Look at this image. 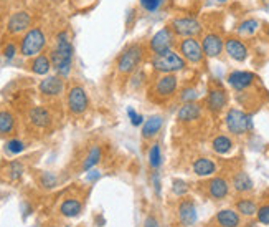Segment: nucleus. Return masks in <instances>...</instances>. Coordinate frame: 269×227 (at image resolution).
Segmentation results:
<instances>
[{
	"label": "nucleus",
	"mask_w": 269,
	"mask_h": 227,
	"mask_svg": "<svg viewBox=\"0 0 269 227\" xmlns=\"http://www.w3.org/2000/svg\"><path fill=\"white\" fill-rule=\"evenodd\" d=\"M151 67L155 73H159V75H163V73H178L185 70L187 62L183 60V56L180 53L170 50V52L163 55H152Z\"/></svg>",
	"instance_id": "4"
},
{
	"label": "nucleus",
	"mask_w": 269,
	"mask_h": 227,
	"mask_svg": "<svg viewBox=\"0 0 269 227\" xmlns=\"http://www.w3.org/2000/svg\"><path fill=\"white\" fill-rule=\"evenodd\" d=\"M99 178V173L98 171H91L89 169V173H88V181H94V179H98Z\"/></svg>",
	"instance_id": "43"
},
{
	"label": "nucleus",
	"mask_w": 269,
	"mask_h": 227,
	"mask_svg": "<svg viewBox=\"0 0 269 227\" xmlns=\"http://www.w3.org/2000/svg\"><path fill=\"white\" fill-rule=\"evenodd\" d=\"M58 184V179L53 173H43L40 176V186L45 189H53Z\"/></svg>",
	"instance_id": "34"
},
{
	"label": "nucleus",
	"mask_w": 269,
	"mask_h": 227,
	"mask_svg": "<svg viewBox=\"0 0 269 227\" xmlns=\"http://www.w3.org/2000/svg\"><path fill=\"white\" fill-rule=\"evenodd\" d=\"M144 227H160V224L157 221L155 216H147L144 221Z\"/></svg>",
	"instance_id": "42"
},
{
	"label": "nucleus",
	"mask_w": 269,
	"mask_h": 227,
	"mask_svg": "<svg viewBox=\"0 0 269 227\" xmlns=\"http://www.w3.org/2000/svg\"><path fill=\"white\" fill-rule=\"evenodd\" d=\"M73 53L74 48L70 42V35L66 30L59 32L56 35V42L53 50L50 52V60H51V67L56 70L59 77H68L71 71V65H73Z\"/></svg>",
	"instance_id": "1"
},
{
	"label": "nucleus",
	"mask_w": 269,
	"mask_h": 227,
	"mask_svg": "<svg viewBox=\"0 0 269 227\" xmlns=\"http://www.w3.org/2000/svg\"><path fill=\"white\" fill-rule=\"evenodd\" d=\"M225 123H226L228 131L235 136H243L253 129L251 115H246L244 111H241V109H238V108L228 109L226 116H225Z\"/></svg>",
	"instance_id": "5"
},
{
	"label": "nucleus",
	"mask_w": 269,
	"mask_h": 227,
	"mask_svg": "<svg viewBox=\"0 0 269 227\" xmlns=\"http://www.w3.org/2000/svg\"><path fill=\"white\" fill-rule=\"evenodd\" d=\"M201 48H203L205 56L216 58V56L221 55L223 48H225V40L221 39V35L210 32L201 39Z\"/></svg>",
	"instance_id": "13"
},
{
	"label": "nucleus",
	"mask_w": 269,
	"mask_h": 227,
	"mask_svg": "<svg viewBox=\"0 0 269 227\" xmlns=\"http://www.w3.org/2000/svg\"><path fill=\"white\" fill-rule=\"evenodd\" d=\"M236 209L240 214L246 216V217H251V216H255L256 212H258V207H256V204L255 201H251V199H240L236 202Z\"/></svg>",
	"instance_id": "30"
},
{
	"label": "nucleus",
	"mask_w": 269,
	"mask_h": 227,
	"mask_svg": "<svg viewBox=\"0 0 269 227\" xmlns=\"http://www.w3.org/2000/svg\"><path fill=\"white\" fill-rule=\"evenodd\" d=\"M225 50H226L228 56L233 58L236 62H244L250 55L248 47H246L238 36H228L225 40Z\"/></svg>",
	"instance_id": "15"
},
{
	"label": "nucleus",
	"mask_w": 269,
	"mask_h": 227,
	"mask_svg": "<svg viewBox=\"0 0 269 227\" xmlns=\"http://www.w3.org/2000/svg\"><path fill=\"white\" fill-rule=\"evenodd\" d=\"M266 35H267V36H269V25H267V27H266Z\"/></svg>",
	"instance_id": "46"
},
{
	"label": "nucleus",
	"mask_w": 269,
	"mask_h": 227,
	"mask_svg": "<svg viewBox=\"0 0 269 227\" xmlns=\"http://www.w3.org/2000/svg\"><path fill=\"white\" fill-rule=\"evenodd\" d=\"M15 129V116L7 111V109H0V136L12 135Z\"/></svg>",
	"instance_id": "25"
},
{
	"label": "nucleus",
	"mask_w": 269,
	"mask_h": 227,
	"mask_svg": "<svg viewBox=\"0 0 269 227\" xmlns=\"http://www.w3.org/2000/svg\"><path fill=\"white\" fill-rule=\"evenodd\" d=\"M144 53H146V47L142 43H131V45L126 47L121 55L117 56L116 67L117 73L122 77H131L132 73H136L139 65L144 60Z\"/></svg>",
	"instance_id": "3"
},
{
	"label": "nucleus",
	"mask_w": 269,
	"mask_h": 227,
	"mask_svg": "<svg viewBox=\"0 0 269 227\" xmlns=\"http://www.w3.org/2000/svg\"><path fill=\"white\" fill-rule=\"evenodd\" d=\"M206 191L212 199L221 201L230 194V182L225 178H221V176H216V178L206 182Z\"/></svg>",
	"instance_id": "16"
},
{
	"label": "nucleus",
	"mask_w": 269,
	"mask_h": 227,
	"mask_svg": "<svg viewBox=\"0 0 269 227\" xmlns=\"http://www.w3.org/2000/svg\"><path fill=\"white\" fill-rule=\"evenodd\" d=\"M47 45V36L40 27H33L25 32L24 39L20 42V53L24 56H35L38 55L43 47Z\"/></svg>",
	"instance_id": "6"
},
{
	"label": "nucleus",
	"mask_w": 269,
	"mask_h": 227,
	"mask_svg": "<svg viewBox=\"0 0 269 227\" xmlns=\"http://www.w3.org/2000/svg\"><path fill=\"white\" fill-rule=\"evenodd\" d=\"M212 148L215 153H218V155H228V153L233 149V141H231V138L226 135H218L212 141Z\"/></svg>",
	"instance_id": "27"
},
{
	"label": "nucleus",
	"mask_w": 269,
	"mask_h": 227,
	"mask_svg": "<svg viewBox=\"0 0 269 227\" xmlns=\"http://www.w3.org/2000/svg\"><path fill=\"white\" fill-rule=\"evenodd\" d=\"M178 219L183 225H193L197 222V207H195V202L192 199H183L178 206Z\"/></svg>",
	"instance_id": "20"
},
{
	"label": "nucleus",
	"mask_w": 269,
	"mask_h": 227,
	"mask_svg": "<svg viewBox=\"0 0 269 227\" xmlns=\"http://www.w3.org/2000/svg\"><path fill=\"white\" fill-rule=\"evenodd\" d=\"M17 55V45L15 43H7V45L4 47V56L7 58V60H12V58Z\"/></svg>",
	"instance_id": "40"
},
{
	"label": "nucleus",
	"mask_w": 269,
	"mask_h": 227,
	"mask_svg": "<svg viewBox=\"0 0 269 227\" xmlns=\"http://www.w3.org/2000/svg\"><path fill=\"white\" fill-rule=\"evenodd\" d=\"M7 173H9V178L12 181H18L22 178V174H24V164L18 163V161H12V163L9 164Z\"/></svg>",
	"instance_id": "33"
},
{
	"label": "nucleus",
	"mask_w": 269,
	"mask_h": 227,
	"mask_svg": "<svg viewBox=\"0 0 269 227\" xmlns=\"http://www.w3.org/2000/svg\"><path fill=\"white\" fill-rule=\"evenodd\" d=\"M256 80H258V77L255 75V73L235 70V71H231L228 75L226 82L236 93H243L246 90H250V88L256 83Z\"/></svg>",
	"instance_id": "11"
},
{
	"label": "nucleus",
	"mask_w": 269,
	"mask_h": 227,
	"mask_svg": "<svg viewBox=\"0 0 269 227\" xmlns=\"http://www.w3.org/2000/svg\"><path fill=\"white\" fill-rule=\"evenodd\" d=\"M197 98H198V91L193 86L183 88V90L180 91V100L183 101V103H192V101H195Z\"/></svg>",
	"instance_id": "36"
},
{
	"label": "nucleus",
	"mask_w": 269,
	"mask_h": 227,
	"mask_svg": "<svg viewBox=\"0 0 269 227\" xmlns=\"http://www.w3.org/2000/svg\"><path fill=\"white\" fill-rule=\"evenodd\" d=\"M216 222H218L221 227H240L241 217L233 209H223L216 214Z\"/></svg>",
	"instance_id": "22"
},
{
	"label": "nucleus",
	"mask_w": 269,
	"mask_h": 227,
	"mask_svg": "<svg viewBox=\"0 0 269 227\" xmlns=\"http://www.w3.org/2000/svg\"><path fill=\"white\" fill-rule=\"evenodd\" d=\"M139 4H140V7H142V9H144L146 12L155 13L157 10L160 9L162 0H139Z\"/></svg>",
	"instance_id": "38"
},
{
	"label": "nucleus",
	"mask_w": 269,
	"mask_h": 227,
	"mask_svg": "<svg viewBox=\"0 0 269 227\" xmlns=\"http://www.w3.org/2000/svg\"><path fill=\"white\" fill-rule=\"evenodd\" d=\"M30 25H32V15L25 10H20L15 12L7 22V32L12 35H18L30 30Z\"/></svg>",
	"instance_id": "14"
},
{
	"label": "nucleus",
	"mask_w": 269,
	"mask_h": 227,
	"mask_svg": "<svg viewBox=\"0 0 269 227\" xmlns=\"http://www.w3.org/2000/svg\"><path fill=\"white\" fill-rule=\"evenodd\" d=\"M169 27L177 36H182V39H197L203 32L201 24L193 17H175L170 20Z\"/></svg>",
	"instance_id": "7"
},
{
	"label": "nucleus",
	"mask_w": 269,
	"mask_h": 227,
	"mask_svg": "<svg viewBox=\"0 0 269 227\" xmlns=\"http://www.w3.org/2000/svg\"><path fill=\"white\" fill-rule=\"evenodd\" d=\"M99 161H101V148H99V146H93V148L89 149V153H88L85 163H83V171L93 169V167L98 164Z\"/></svg>",
	"instance_id": "29"
},
{
	"label": "nucleus",
	"mask_w": 269,
	"mask_h": 227,
	"mask_svg": "<svg viewBox=\"0 0 269 227\" xmlns=\"http://www.w3.org/2000/svg\"><path fill=\"white\" fill-rule=\"evenodd\" d=\"M66 101H68V109L71 115H83L89 106L88 93L85 88L79 85H74L70 88Z\"/></svg>",
	"instance_id": "10"
},
{
	"label": "nucleus",
	"mask_w": 269,
	"mask_h": 227,
	"mask_svg": "<svg viewBox=\"0 0 269 227\" xmlns=\"http://www.w3.org/2000/svg\"><path fill=\"white\" fill-rule=\"evenodd\" d=\"M172 191H174L175 196L183 197L187 193H189V186H187V182L182 179H174V182H172Z\"/></svg>",
	"instance_id": "37"
},
{
	"label": "nucleus",
	"mask_w": 269,
	"mask_h": 227,
	"mask_svg": "<svg viewBox=\"0 0 269 227\" xmlns=\"http://www.w3.org/2000/svg\"><path fill=\"white\" fill-rule=\"evenodd\" d=\"M81 209H83L81 202L78 199H73V197L63 201V204L59 206V212H61L65 217H76V216H79Z\"/></svg>",
	"instance_id": "28"
},
{
	"label": "nucleus",
	"mask_w": 269,
	"mask_h": 227,
	"mask_svg": "<svg viewBox=\"0 0 269 227\" xmlns=\"http://www.w3.org/2000/svg\"><path fill=\"white\" fill-rule=\"evenodd\" d=\"M24 149H25V144L20 140H9L5 143V151L9 153V155H18V153H22Z\"/></svg>",
	"instance_id": "35"
},
{
	"label": "nucleus",
	"mask_w": 269,
	"mask_h": 227,
	"mask_svg": "<svg viewBox=\"0 0 269 227\" xmlns=\"http://www.w3.org/2000/svg\"><path fill=\"white\" fill-rule=\"evenodd\" d=\"M162 126H163V116H160V115L151 116V118L144 123V126H142V131H140L142 140H144V141H152L154 138L160 133Z\"/></svg>",
	"instance_id": "18"
},
{
	"label": "nucleus",
	"mask_w": 269,
	"mask_h": 227,
	"mask_svg": "<svg viewBox=\"0 0 269 227\" xmlns=\"http://www.w3.org/2000/svg\"><path fill=\"white\" fill-rule=\"evenodd\" d=\"M228 105V93L221 86H212L206 94V109L213 115L221 113Z\"/></svg>",
	"instance_id": "12"
},
{
	"label": "nucleus",
	"mask_w": 269,
	"mask_h": 227,
	"mask_svg": "<svg viewBox=\"0 0 269 227\" xmlns=\"http://www.w3.org/2000/svg\"><path fill=\"white\" fill-rule=\"evenodd\" d=\"M175 40H177V35L172 32L170 27L165 25L157 33H154L152 39L149 40V52H151L152 55L167 53L175 47V43H177Z\"/></svg>",
	"instance_id": "8"
},
{
	"label": "nucleus",
	"mask_w": 269,
	"mask_h": 227,
	"mask_svg": "<svg viewBox=\"0 0 269 227\" xmlns=\"http://www.w3.org/2000/svg\"><path fill=\"white\" fill-rule=\"evenodd\" d=\"M38 90L45 97H59L65 90V83L59 77H47L40 82Z\"/></svg>",
	"instance_id": "17"
},
{
	"label": "nucleus",
	"mask_w": 269,
	"mask_h": 227,
	"mask_svg": "<svg viewBox=\"0 0 269 227\" xmlns=\"http://www.w3.org/2000/svg\"><path fill=\"white\" fill-rule=\"evenodd\" d=\"M178 90V78L175 73H163L159 75L151 83L147 90V97L152 103L165 105L177 94Z\"/></svg>",
	"instance_id": "2"
},
{
	"label": "nucleus",
	"mask_w": 269,
	"mask_h": 227,
	"mask_svg": "<svg viewBox=\"0 0 269 227\" xmlns=\"http://www.w3.org/2000/svg\"><path fill=\"white\" fill-rule=\"evenodd\" d=\"M149 164L154 171H157L162 164V153H160V146L159 143H154L151 151H149Z\"/></svg>",
	"instance_id": "31"
},
{
	"label": "nucleus",
	"mask_w": 269,
	"mask_h": 227,
	"mask_svg": "<svg viewBox=\"0 0 269 227\" xmlns=\"http://www.w3.org/2000/svg\"><path fill=\"white\" fill-rule=\"evenodd\" d=\"M233 187H235V191L240 194H246V193L253 191V181L248 176V173H244V171L236 173L233 176Z\"/></svg>",
	"instance_id": "24"
},
{
	"label": "nucleus",
	"mask_w": 269,
	"mask_h": 227,
	"mask_svg": "<svg viewBox=\"0 0 269 227\" xmlns=\"http://www.w3.org/2000/svg\"><path fill=\"white\" fill-rule=\"evenodd\" d=\"M258 28H259V22L255 18H248L238 25V33L240 35H253Z\"/></svg>",
	"instance_id": "32"
},
{
	"label": "nucleus",
	"mask_w": 269,
	"mask_h": 227,
	"mask_svg": "<svg viewBox=\"0 0 269 227\" xmlns=\"http://www.w3.org/2000/svg\"><path fill=\"white\" fill-rule=\"evenodd\" d=\"M256 216H258V221L261 224H269V204L261 206L256 212Z\"/></svg>",
	"instance_id": "39"
},
{
	"label": "nucleus",
	"mask_w": 269,
	"mask_h": 227,
	"mask_svg": "<svg viewBox=\"0 0 269 227\" xmlns=\"http://www.w3.org/2000/svg\"><path fill=\"white\" fill-rule=\"evenodd\" d=\"M48 2H53V4H58V2H61V0H48Z\"/></svg>",
	"instance_id": "44"
},
{
	"label": "nucleus",
	"mask_w": 269,
	"mask_h": 227,
	"mask_svg": "<svg viewBox=\"0 0 269 227\" xmlns=\"http://www.w3.org/2000/svg\"><path fill=\"white\" fill-rule=\"evenodd\" d=\"M200 116H201V106L195 103V101H192V103H183V106L178 109L177 120L180 123H193Z\"/></svg>",
	"instance_id": "21"
},
{
	"label": "nucleus",
	"mask_w": 269,
	"mask_h": 227,
	"mask_svg": "<svg viewBox=\"0 0 269 227\" xmlns=\"http://www.w3.org/2000/svg\"><path fill=\"white\" fill-rule=\"evenodd\" d=\"M30 68L35 73V75H47L51 68V60L48 55H36L33 58L32 65H30Z\"/></svg>",
	"instance_id": "26"
},
{
	"label": "nucleus",
	"mask_w": 269,
	"mask_h": 227,
	"mask_svg": "<svg viewBox=\"0 0 269 227\" xmlns=\"http://www.w3.org/2000/svg\"><path fill=\"white\" fill-rule=\"evenodd\" d=\"M66 227H70V225H66Z\"/></svg>",
	"instance_id": "48"
},
{
	"label": "nucleus",
	"mask_w": 269,
	"mask_h": 227,
	"mask_svg": "<svg viewBox=\"0 0 269 227\" xmlns=\"http://www.w3.org/2000/svg\"><path fill=\"white\" fill-rule=\"evenodd\" d=\"M193 173L200 178H206V176H212L216 173V164L210 158H198L193 161Z\"/></svg>",
	"instance_id": "23"
},
{
	"label": "nucleus",
	"mask_w": 269,
	"mask_h": 227,
	"mask_svg": "<svg viewBox=\"0 0 269 227\" xmlns=\"http://www.w3.org/2000/svg\"><path fill=\"white\" fill-rule=\"evenodd\" d=\"M216 2H220V4H225V2H228V0H216Z\"/></svg>",
	"instance_id": "45"
},
{
	"label": "nucleus",
	"mask_w": 269,
	"mask_h": 227,
	"mask_svg": "<svg viewBox=\"0 0 269 227\" xmlns=\"http://www.w3.org/2000/svg\"><path fill=\"white\" fill-rule=\"evenodd\" d=\"M128 115H129L131 123L134 124V126H140V123L144 121V118H142V115H137L132 108H128Z\"/></svg>",
	"instance_id": "41"
},
{
	"label": "nucleus",
	"mask_w": 269,
	"mask_h": 227,
	"mask_svg": "<svg viewBox=\"0 0 269 227\" xmlns=\"http://www.w3.org/2000/svg\"><path fill=\"white\" fill-rule=\"evenodd\" d=\"M28 120H30V123H32L35 128L45 129V128L50 126L51 120H53V118H51V113L45 106H35V108L30 109Z\"/></svg>",
	"instance_id": "19"
},
{
	"label": "nucleus",
	"mask_w": 269,
	"mask_h": 227,
	"mask_svg": "<svg viewBox=\"0 0 269 227\" xmlns=\"http://www.w3.org/2000/svg\"><path fill=\"white\" fill-rule=\"evenodd\" d=\"M178 53L183 56L185 62H189L192 65H200L203 62L205 53L201 48V42L197 39H183L178 43Z\"/></svg>",
	"instance_id": "9"
},
{
	"label": "nucleus",
	"mask_w": 269,
	"mask_h": 227,
	"mask_svg": "<svg viewBox=\"0 0 269 227\" xmlns=\"http://www.w3.org/2000/svg\"><path fill=\"white\" fill-rule=\"evenodd\" d=\"M2 2H7V0H2Z\"/></svg>",
	"instance_id": "47"
}]
</instances>
